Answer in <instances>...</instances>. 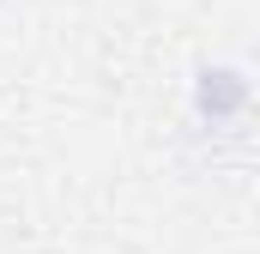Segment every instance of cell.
I'll return each mask as SVG.
<instances>
[{"instance_id": "1", "label": "cell", "mask_w": 260, "mask_h": 254, "mask_svg": "<svg viewBox=\"0 0 260 254\" xmlns=\"http://www.w3.org/2000/svg\"><path fill=\"white\" fill-rule=\"evenodd\" d=\"M248 97H254V85H248L242 67H200V79H194V115L200 121H212V127L236 121L248 109Z\"/></svg>"}]
</instances>
